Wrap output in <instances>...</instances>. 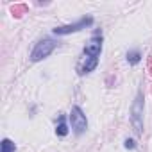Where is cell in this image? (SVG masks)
I'll list each match as a JSON object with an SVG mask.
<instances>
[{
  "label": "cell",
  "instance_id": "5",
  "mask_svg": "<svg viewBox=\"0 0 152 152\" xmlns=\"http://www.w3.org/2000/svg\"><path fill=\"white\" fill-rule=\"evenodd\" d=\"M100 48H102V43H100V39H97V38H93L88 45H86V54L90 56V57H97L99 54H100Z\"/></svg>",
  "mask_w": 152,
  "mask_h": 152
},
{
  "label": "cell",
  "instance_id": "3",
  "mask_svg": "<svg viewBox=\"0 0 152 152\" xmlns=\"http://www.w3.org/2000/svg\"><path fill=\"white\" fill-rule=\"evenodd\" d=\"M70 120H72V127H73V131L77 132V134H81V132H84V131H86V127H88L86 115H83V111H81V107H79V106H73V107H72Z\"/></svg>",
  "mask_w": 152,
  "mask_h": 152
},
{
  "label": "cell",
  "instance_id": "2",
  "mask_svg": "<svg viewBox=\"0 0 152 152\" xmlns=\"http://www.w3.org/2000/svg\"><path fill=\"white\" fill-rule=\"evenodd\" d=\"M141 115H143V95L138 93V97H136V100H134V104H132V116H131L132 125H134V131H136L138 134H141V129H143Z\"/></svg>",
  "mask_w": 152,
  "mask_h": 152
},
{
  "label": "cell",
  "instance_id": "9",
  "mask_svg": "<svg viewBox=\"0 0 152 152\" xmlns=\"http://www.w3.org/2000/svg\"><path fill=\"white\" fill-rule=\"evenodd\" d=\"M2 152H15V143L11 140H4L2 141Z\"/></svg>",
  "mask_w": 152,
  "mask_h": 152
},
{
  "label": "cell",
  "instance_id": "10",
  "mask_svg": "<svg viewBox=\"0 0 152 152\" xmlns=\"http://www.w3.org/2000/svg\"><path fill=\"white\" fill-rule=\"evenodd\" d=\"M127 59H129L131 63H138V61H140V52H131V54L127 56Z\"/></svg>",
  "mask_w": 152,
  "mask_h": 152
},
{
  "label": "cell",
  "instance_id": "1",
  "mask_svg": "<svg viewBox=\"0 0 152 152\" xmlns=\"http://www.w3.org/2000/svg\"><path fill=\"white\" fill-rule=\"evenodd\" d=\"M56 48V41H52V39H43V41H39L38 45H36V48L32 50V54H31V61H41L43 57H47L52 50Z\"/></svg>",
  "mask_w": 152,
  "mask_h": 152
},
{
  "label": "cell",
  "instance_id": "6",
  "mask_svg": "<svg viewBox=\"0 0 152 152\" xmlns=\"http://www.w3.org/2000/svg\"><path fill=\"white\" fill-rule=\"evenodd\" d=\"M97 63H99V59L97 57H86V61H84V66H83V70H81V73H88V72H93L95 68H97Z\"/></svg>",
  "mask_w": 152,
  "mask_h": 152
},
{
  "label": "cell",
  "instance_id": "7",
  "mask_svg": "<svg viewBox=\"0 0 152 152\" xmlns=\"http://www.w3.org/2000/svg\"><path fill=\"white\" fill-rule=\"evenodd\" d=\"M56 132H57L59 136H66V134H68V127H66V124H64V116H59V125H57Z\"/></svg>",
  "mask_w": 152,
  "mask_h": 152
},
{
  "label": "cell",
  "instance_id": "8",
  "mask_svg": "<svg viewBox=\"0 0 152 152\" xmlns=\"http://www.w3.org/2000/svg\"><path fill=\"white\" fill-rule=\"evenodd\" d=\"M11 11H13V15H15L16 18H20V16H22V15L27 11V6H23V4H18V6H15Z\"/></svg>",
  "mask_w": 152,
  "mask_h": 152
},
{
  "label": "cell",
  "instance_id": "4",
  "mask_svg": "<svg viewBox=\"0 0 152 152\" xmlns=\"http://www.w3.org/2000/svg\"><path fill=\"white\" fill-rule=\"evenodd\" d=\"M93 23V18H83L81 22H77V23H73V25H63V27H56L54 29V34H70V32H77V31H81V29H84V27H88V25H91Z\"/></svg>",
  "mask_w": 152,
  "mask_h": 152
},
{
  "label": "cell",
  "instance_id": "11",
  "mask_svg": "<svg viewBox=\"0 0 152 152\" xmlns=\"http://www.w3.org/2000/svg\"><path fill=\"white\" fill-rule=\"evenodd\" d=\"M125 148H134V141L132 140H125Z\"/></svg>",
  "mask_w": 152,
  "mask_h": 152
}]
</instances>
